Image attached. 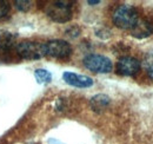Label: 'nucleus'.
<instances>
[{
    "instance_id": "obj_13",
    "label": "nucleus",
    "mask_w": 153,
    "mask_h": 144,
    "mask_svg": "<svg viewBox=\"0 0 153 144\" xmlns=\"http://www.w3.org/2000/svg\"><path fill=\"white\" fill-rule=\"evenodd\" d=\"M16 7L19 10L20 12H27L31 7H32V1L28 0H17L14 1Z\"/></svg>"
},
{
    "instance_id": "obj_5",
    "label": "nucleus",
    "mask_w": 153,
    "mask_h": 144,
    "mask_svg": "<svg viewBox=\"0 0 153 144\" xmlns=\"http://www.w3.org/2000/svg\"><path fill=\"white\" fill-rule=\"evenodd\" d=\"M46 56L56 58V59H67L72 54V47L71 45L61 39H54L50 40L45 44Z\"/></svg>"
},
{
    "instance_id": "obj_10",
    "label": "nucleus",
    "mask_w": 153,
    "mask_h": 144,
    "mask_svg": "<svg viewBox=\"0 0 153 144\" xmlns=\"http://www.w3.org/2000/svg\"><path fill=\"white\" fill-rule=\"evenodd\" d=\"M16 45V36L12 32L0 30V50L7 51Z\"/></svg>"
},
{
    "instance_id": "obj_9",
    "label": "nucleus",
    "mask_w": 153,
    "mask_h": 144,
    "mask_svg": "<svg viewBox=\"0 0 153 144\" xmlns=\"http://www.w3.org/2000/svg\"><path fill=\"white\" fill-rule=\"evenodd\" d=\"M110 103H111L110 97L106 96V94H102V93L96 94V96L92 97L91 100H90L91 108H92V110H93L94 112H97V113H100V112H102L105 109H107V106L110 105Z\"/></svg>"
},
{
    "instance_id": "obj_14",
    "label": "nucleus",
    "mask_w": 153,
    "mask_h": 144,
    "mask_svg": "<svg viewBox=\"0 0 153 144\" xmlns=\"http://www.w3.org/2000/svg\"><path fill=\"white\" fill-rule=\"evenodd\" d=\"M11 11V6L7 1H2L0 0V19H5L6 17H8Z\"/></svg>"
},
{
    "instance_id": "obj_4",
    "label": "nucleus",
    "mask_w": 153,
    "mask_h": 144,
    "mask_svg": "<svg viewBox=\"0 0 153 144\" xmlns=\"http://www.w3.org/2000/svg\"><path fill=\"white\" fill-rule=\"evenodd\" d=\"M84 66L96 73H110L113 69V64L110 58L101 54H88L82 60Z\"/></svg>"
},
{
    "instance_id": "obj_6",
    "label": "nucleus",
    "mask_w": 153,
    "mask_h": 144,
    "mask_svg": "<svg viewBox=\"0 0 153 144\" xmlns=\"http://www.w3.org/2000/svg\"><path fill=\"white\" fill-rule=\"evenodd\" d=\"M140 71V62L130 56L121 57L117 63V72L125 77H133Z\"/></svg>"
},
{
    "instance_id": "obj_3",
    "label": "nucleus",
    "mask_w": 153,
    "mask_h": 144,
    "mask_svg": "<svg viewBox=\"0 0 153 144\" xmlns=\"http://www.w3.org/2000/svg\"><path fill=\"white\" fill-rule=\"evenodd\" d=\"M17 54L21 59L36 60L46 56L45 44L37 41H21L16 46Z\"/></svg>"
},
{
    "instance_id": "obj_8",
    "label": "nucleus",
    "mask_w": 153,
    "mask_h": 144,
    "mask_svg": "<svg viewBox=\"0 0 153 144\" xmlns=\"http://www.w3.org/2000/svg\"><path fill=\"white\" fill-rule=\"evenodd\" d=\"M153 33V25L150 20L139 18L131 28V34L137 39H145Z\"/></svg>"
},
{
    "instance_id": "obj_2",
    "label": "nucleus",
    "mask_w": 153,
    "mask_h": 144,
    "mask_svg": "<svg viewBox=\"0 0 153 144\" xmlns=\"http://www.w3.org/2000/svg\"><path fill=\"white\" fill-rule=\"evenodd\" d=\"M46 14L56 22H67L72 19V5L70 1H53L45 8Z\"/></svg>"
},
{
    "instance_id": "obj_15",
    "label": "nucleus",
    "mask_w": 153,
    "mask_h": 144,
    "mask_svg": "<svg viewBox=\"0 0 153 144\" xmlns=\"http://www.w3.org/2000/svg\"><path fill=\"white\" fill-rule=\"evenodd\" d=\"M90 5H97V4H99L100 2V0H88L87 1Z\"/></svg>"
},
{
    "instance_id": "obj_11",
    "label": "nucleus",
    "mask_w": 153,
    "mask_h": 144,
    "mask_svg": "<svg viewBox=\"0 0 153 144\" xmlns=\"http://www.w3.org/2000/svg\"><path fill=\"white\" fill-rule=\"evenodd\" d=\"M36 79L38 80L39 84H48L52 80V74L51 72L45 70V69H38L34 72Z\"/></svg>"
},
{
    "instance_id": "obj_7",
    "label": "nucleus",
    "mask_w": 153,
    "mask_h": 144,
    "mask_svg": "<svg viewBox=\"0 0 153 144\" xmlns=\"http://www.w3.org/2000/svg\"><path fill=\"white\" fill-rule=\"evenodd\" d=\"M62 78L65 80V83H67L71 86L74 88H90L93 85V79L88 76H84V74H78L73 72H65L62 74Z\"/></svg>"
},
{
    "instance_id": "obj_12",
    "label": "nucleus",
    "mask_w": 153,
    "mask_h": 144,
    "mask_svg": "<svg viewBox=\"0 0 153 144\" xmlns=\"http://www.w3.org/2000/svg\"><path fill=\"white\" fill-rule=\"evenodd\" d=\"M144 68L147 72V74L153 78V51H150L144 57Z\"/></svg>"
},
{
    "instance_id": "obj_1",
    "label": "nucleus",
    "mask_w": 153,
    "mask_h": 144,
    "mask_svg": "<svg viewBox=\"0 0 153 144\" xmlns=\"http://www.w3.org/2000/svg\"><path fill=\"white\" fill-rule=\"evenodd\" d=\"M138 19V11L131 5H120L115 8L112 16L113 24L121 30H131Z\"/></svg>"
}]
</instances>
